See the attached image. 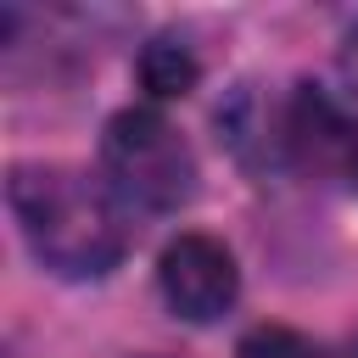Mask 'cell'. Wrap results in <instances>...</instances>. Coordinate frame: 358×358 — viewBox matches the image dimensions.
I'll return each instance as SVG.
<instances>
[{
    "label": "cell",
    "instance_id": "6",
    "mask_svg": "<svg viewBox=\"0 0 358 358\" xmlns=\"http://www.w3.org/2000/svg\"><path fill=\"white\" fill-rule=\"evenodd\" d=\"M235 358H319V352H313L308 336H296V330H285V324H263V330H252V336L241 341Z\"/></svg>",
    "mask_w": 358,
    "mask_h": 358
},
{
    "label": "cell",
    "instance_id": "4",
    "mask_svg": "<svg viewBox=\"0 0 358 358\" xmlns=\"http://www.w3.org/2000/svg\"><path fill=\"white\" fill-rule=\"evenodd\" d=\"M285 145L296 151L302 168H313L358 196V117L319 84H296V95L285 106Z\"/></svg>",
    "mask_w": 358,
    "mask_h": 358
},
{
    "label": "cell",
    "instance_id": "2",
    "mask_svg": "<svg viewBox=\"0 0 358 358\" xmlns=\"http://www.w3.org/2000/svg\"><path fill=\"white\" fill-rule=\"evenodd\" d=\"M101 173L112 196L134 213H179L196 201V151L157 106H123L112 112L101 134Z\"/></svg>",
    "mask_w": 358,
    "mask_h": 358
},
{
    "label": "cell",
    "instance_id": "3",
    "mask_svg": "<svg viewBox=\"0 0 358 358\" xmlns=\"http://www.w3.org/2000/svg\"><path fill=\"white\" fill-rule=\"evenodd\" d=\"M157 291L162 302L185 319V324H213L235 308L241 296V268H235V252L218 241V235H201V229H185L162 246L157 257Z\"/></svg>",
    "mask_w": 358,
    "mask_h": 358
},
{
    "label": "cell",
    "instance_id": "7",
    "mask_svg": "<svg viewBox=\"0 0 358 358\" xmlns=\"http://www.w3.org/2000/svg\"><path fill=\"white\" fill-rule=\"evenodd\" d=\"M341 73H347V84L358 90V22L341 34Z\"/></svg>",
    "mask_w": 358,
    "mask_h": 358
},
{
    "label": "cell",
    "instance_id": "8",
    "mask_svg": "<svg viewBox=\"0 0 358 358\" xmlns=\"http://www.w3.org/2000/svg\"><path fill=\"white\" fill-rule=\"evenodd\" d=\"M341 358H358V336H352V341H347V352H341Z\"/></svg>",
    "mask_w": 358,
    "mask_h": 358
},
{
    "label": "cell",
    "instance_id": "5",
    "mask_svg": "<svg viewBox=\"0 0 358 358\" xmlns=\"http://www.w3.org/2000/svg\"><path fill=\"white\" fill-rule=\"evenodd\" d=\"M196 56L185 50V45H173V39H157V45H145V56H140V78H145V90L151 95H185L190 84H196Z\"/></svg>",
    "mask_w": 358,
    "mask_h": 358
},
{
    "label": "cell",
    "instance_id": "1",
    "mask_svg": "<svg viewBox=\"0 0 358 358\" xmlns=\"http://www.w3.org/2000/svg\"><path fill=\"white\" fill-rule=\"evenodd\" d=\"M6 207L34 263L56 280H106L129 252V207L84 168L17 162L6 173Z\"/></svg>",
    "mask_w": 358,
    "mask_h": 358
}]
</instances>
